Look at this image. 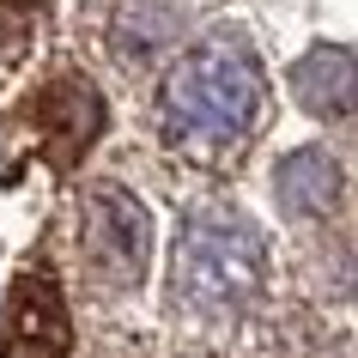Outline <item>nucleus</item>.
<instances>
[{
    "mask_svg": "<svg viewBox=\"0 0 358 358\" xmlns=\"http://www.w3.org/2000/svg\"><path fill=\"white\" fill-rule=\"evenodd\" d=\"M262 103H267L262 61L231 37L201 43L164 79V134L170 146L219 158V152L249 140V128L262 122Z\"/></svg>",
    "mask_w": 358,
    "mask_h": 358,
    "instance_id": "f257e3e1",
    "label": "nucleus"
},
{
    "mask_svg": "<svg viewBox=\"0 0 358 358\" xmlns=\"http://www.w3.org/2000/svg\"><path fill=\"white\" fill-rule=\"evenodd\" d=\"M267 249L255 225H243L237 213H194L182 237H176V298L201 310V316H231L262 292Z\"/></svg>",
    "mask_w": 358,
    "mask_h": 358,
    "instance_id": "f03ea898",
    "label": "nucleus"
},
{
    "mask_svg": "<svg viewBox=\"0 0 358 358\" xmlns=\"http://www.w3.org/2000/svg\"><path fill=\"white\" fill-rule=\"evenodd\" d=\"M79 255L103 292H128L146 273L152 255V219L122 182H97L79 201Z\"/></svg>",
    "mask_w": 358,
    "mask_h": 358,
    "instance_id": "7ed1b4c3",
    "label": "nucleus"
},
{
    "mask_svg": "<svg viewBox=\"0 0 358 358\" xmlns=\"http://www.w3.org/2000/svg\"><path fill=\"white\" fill-rule=\"evenodd\" d=\"M31 128H37V146H43V158L55 170H73L85 152L97 146V134H103V97H97V85L92 79H79V73H67V79H55V85H43L37 97H31Z\"/></svg>",
    "mask_w": 358,
    "mask_h": 358,
    "instance_id": "20e7f679",
    "label": "nucleus"
},
{
    "mask_svg": "<svg viewBox=\"0 0 358 358\" xmlns=\"http://www.w3.org/2000/svg\"><path fill=\"white\" fill-rule=\"evenodd\" d=\"M73 352V322L67 298L49 273H19L6 298V328H0V358H67Z\"/></svg>",
    "mask_w": 358,
    "mask_h": 358,
    "instance_id": "39448f33",
    "label": "nucleus"
},
{
    "mask_svg": "<svg viewBox=\"0 0 358 358\" xmlns=\"http://www.w3.org/2000/svg\"><path fill=\"white\" fill-rule=\"evenodd\" d=\"M273 189H280V207L292 213V219H322V213H334V201H340V164L322 146H303V152H292V158H280Z\"/></svg>",
    "mask_w": 358,
    "mask_h": 358,
    "instance_id": "423d86ee",
    "label": "nucleus"
},
{
    "mask_svg": "<svg viewBox=\"0 0 358 358\" xmlns=\"http://www.w3.org/2000/svg\"><path fill=\"white\" fill-rule=\"evenodd\" d=\"M292 92L310 115H346L352 110V49L346 43H322L292 67Z\"/></svg>",
    "mask_w": 358,
    "mask_h": 358,
    "instance_id": "0eeeda50",
    "label": "nucleus"
},
{
    "mask_svg": "<svg viewBox=\"0 0 358 358\" xmlns=\"http://www.w3.org/2000/svg\"><path fill=\"white\" fill-rule=\"evenodd\" d=\"M0 6H43V0H0Z\"/></svg>",
    "mask_w": 358,
    "mask_h": 358,
    "instance_id": "6e6552de",
    "label": "nucleus"
}]
</instances>
